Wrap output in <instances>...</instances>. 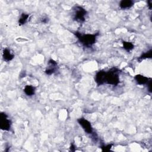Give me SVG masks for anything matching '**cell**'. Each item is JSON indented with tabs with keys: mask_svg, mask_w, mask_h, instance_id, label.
<instances>
[{
	"mask_svg": "<svg viewBox=\"0 0 152 152\" xmlns=\"http://www.w3.org/2000/svg\"><path fill=\"white\" fill-rule=\"evenodd\" d=\"M112 147V144H107L106 145H102V146H101V148H102V150L103 151H109L111 149Z\"/></svg>",
	"mask_w": 152,
	"mask_h": 152,
	"instance_id": "cell-15",
	"label": "cell"
},
{
	"mask_svg": "<svg viewBox=\"0 0 152 152\" xmlns=\"http://www.w3.org/2000/svg\"><path fill=\"white\" fill-rule=\"evenodd\" d=\"M134 80L139 85H145L147 83L149 78L141 74H137L134 77Z\"/></svg>",
	"mask_w": 152,
	"mask_h": 152,
	"instance_id": "cell-9",
	"label": "cell"
},
{
	"mask_svg": "<svg viewBox=\"0 0 152 152\" xmlns=\"http://www.w3.org/2000/svg\"><path fill=\"white\" fill-rule=\"evenodd\" d=\"M77 122L84 130V131L88 134H92L93 132V127L91 123L84 118H80L77 119Z\"/></svg>",
	"mask_w": 152,
	"mask_h": 152,
	"instance_id": "cell-5",
	"label": "cell"
},
{
	"mask_svg": "<svg viewBox=\"0 0 152 152\" xmlns=\"http://www.w3.org/2000/svg\"><path fill=\"white\" fill-rule=\"evenodd\" d=\"M151 54H152V50L150 49L148 51L142 54L138 58V60L139 61H141L142 60H144L147 58H151Z\"/></svg>",
	"mask_w": 152,
	"mask_h": 152,
	"instance_id": "cell-14",
	"label": "cell"
},
{
	"mask_svg": "<svg viewBox=\"0 0 152 152\" xmlns=\"http://www.w3.org/2000/svg\"><path fill=\"white\" fill-rule=\"evenodd\" d=\"M3 59L6 62H10L14 58V55L11 52V50L8 48H5L2 52Z\"/></svg>",
	"mask_w": 152,
	"mask_h": 152,
	"instance_id": "cell-8",
	"label": "cell"
},
{
	"mask_svg": "<svg viewBox=\"0 0 152 152\" xmlns=\"http://www.w3.org/2000/svg\"><path fill=\"white\" fill-rule=\"evenodd\" d=\"M73 19L78 23H83L85 21L86 16L87 15V11L82 7L76 5L73 7Z\"/></svg>",
	"mask_w": 152,
	"mask_h": 152,
	"instance_id": "cell-3",
	"label": "cell"
},
{
	"mask_svg": "<svg viewBox=\"0 0 152 152\" xmlns=\"http://www.w3.org/2000/svg\"><path fill=\"white\" fill-rule=\"evenodd\" d=\"M11 121L8 118L5 112H1L0 114V128L2 130L8 131L11 126Z\"/></svg>",
	"mask_w": 152,
	"mask_h": 152,
	"instance_id": "cell-4",
	"label": "cell"
},
{
	"mask_svg": "<svg viewBox=\"0 0 152 152\" xmlns=\"http://www.w3.org/2000/svg\"><path fill=\"white\" fill-rule=\"evenodd\" d=\"M151 78H149V80L147 82V83L146 84L147 86V90H148V91L151 93L152 92V90H151Z\"/></svg>",
	"mask_w": 152,
	"mask_h": 152,
	"instance_id": "cell-16",
	"label": "cell"
},
{
	"mask_svg": "<svg viewBox=\"0 0 152 152\" xmlns=\"http://www.w3.org/2000/svg\"><path fill=\"white\" fill-rule=\"evenodd\" d=\"M134 1L132 0H122L119 2V7L122 10L130 8L134 5Z\"/></svg>",
	"mask_w": 152,
	"mask_h": 152,
	"instance_id": "cell-10",
	"label": "cell"
},
{
	"mask_svg": "<svg viewBox=\"0 0 152 152\" xmlns=\"http://www.w3.org/2000/svg\"><path fill=\"white\" fill-rule=\"evenodd\" d=\"M28 17H29V14H26V13H22L20 16V18H19V20H18L19 25L24 24L27 22Z\"/></svg>",
	"mask_w": 152,
	"mask_h": 152,
	"instance_id": "cell-13",
	"label": "cell"
},
{
	"mask_svg": "<svg viewBox=\"0 0 152 152\" xmlns=\"http://www.w3.org/2000/svg\"><path fill=\"white\" fill-rule=\"evenodd\" d=\"M48 21H49L48 18L45 17H43V18H42L40 19V21H41V23H45V24L47 23L48 22Z\"/></svg>",
	"mask_w": 152,
	"mask_h": 152,
	"instance_id": "cell-17",
	"label": "cell"
},
{
	"mask_svg": "<svg viewBox=\"0 0 152 152\" xmlns=\"http://www.w3.org/2000/svg\"><path fill=\"white\" fill-rule=\"evenodd\" d=\"M123 45V48L126 50L127 52H129L132 50L134 48V45L130 42H126V41H123L122 42Z\"/></svg>",
	"mask_w": 152,
	"mask_h": 152,
	"instance_id": "cell-12",
	"label": "cell"
},
{
	"mask_svg": "<svg viewBox=\"0 0 152 152\" xmlns=\"http://www.w3.org/2000/svg\"><path fill=\"white\" fill-rule=\"evenodd\" d=\"M36 88L31 85H27L24 88V93L28 96H32L35 94Z\"/></svg>",
	"mask_w": 152,
	"mask_h": 152,
	"instance_id": "cell-11",
	"label": "cell"
},
{
	"mask_svg": "<svg viewBox=\"0 0 152 152\" xmlns=\"http://www.w3.org/2000/svg\"><path fill=\"white\" fill-rule=\"evenodd\" d=\"M57 69H58L57 62L52 59H49L48 61V65L45 70V73L48 75H50L54 74Z\"/></svg>",
	"mask_w": 152,
	"mask_h": 152,
	"instance_id": "cell-6",
	"label": "cell"
},
{
	"mask_svg": "<svg viewBox=\"0 0 152 152\" xmlns=\"http://www.w3.org/2000/svg\"><path fill=\"white\" fill-rule=\"evenodd\" d=\"M104 71L103 70H100L96 74L94 80L97 86H101L104 84Z\"/></svg>",
	"mask_w": 152,
	"mask_h": 152,
	"instance_id": "cell-7",
	"label": "cell"
},
{
	"mask_svg": "<svg viewBox=\"0 0 152 152\" xmlns=\"http://www.w3.org/2000/svg\"><path fill=\"white\" fill-rule=\"evenodd\" d=\"M120 70L117 68H112L107 71H104V84L116 86L119 83Z\"/></svg>",
	"mask_w": 152,
	"mask_h": 152,
	"instance_id": "cell-2",
	"label": "cell"
},
{
	"mask_svg": "<svg viewBox=\"0 0 152 152\" xmlns=\"http://www.w3.org/2000/svg\"><path fill=\"white\" fill-rule=\"evenodd\" d=\"M70 150L72 151H74L75 150V146L74 145V144H71V145H70Z\"/></svg>",
	"mask_w": 152,
	"mask_h": 152,
	"instance_id": "cell-19",
	"label": "cell"
},
{
	"mask_svg": "<svg viewBox=\"0 0 152 152\" xmlns=\"http://www.w3.org/2000/svg\"><path fill=\"white\" fill-rule=\"evenodd\" d=\"M74 34L77 37L79 42L84 47L90 48L96 42L97 37L99 35V33L95 34H82L78 31H74Z\"/></svg>",
	"mask_w": 152,
	"mask_h": 152,
	"instance_id": "cell-1",
	"label": "cell"
},
{
	"mask_svg": "<svg viewBox=\"0 0 152 152\" xmlns=\"http://www.w3.org/2000/svg\"><path fill=\"white\" fill-rule=\"evenodd\" d=\"M147 7H148V8L150 10L151 9V8H152V2H151V0H149V1H147Z\"/></svg>",
	"mask_w": 152,
	"mask_h": 152,
	"instance_id": "cell-18",
	"label": "cell"
}]
</instances>
